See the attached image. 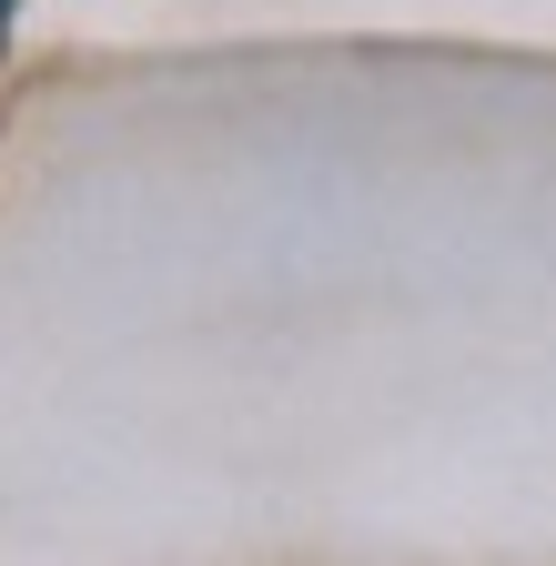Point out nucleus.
Instances as JSON below:
<instances>
[{
    "instance_id": "f257e3e1",
    "label": "nucleus",
    "mask_w": 556,
    "mask_h": 566,
    "mask_svg": "<svg viewBox=\"0 0 556 566\" xmlns=\"http://www.w3.org/2000/svg\"><path fill=\"white\" fill-rule=\"evenodd\" d=\"M0 31H11V0H0Z\"/></svg>"
}]
</instances>
